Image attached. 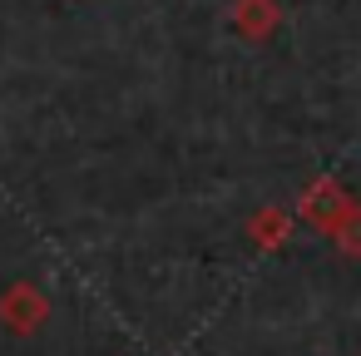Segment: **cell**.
<instances>
[{"mask_svg":"<svg viewBox=\"0 0 361 356\" xmlns=\"http://www.w3.org/2000/svg\"><path fill=\"white\" fill-rule=\"evenodd\" d=\"M50 317V297L35 287V282H11L6 292H0V326H11V331H35L40 321Z\"/></svg>","mask_w":361,"mask_h":356,"instance_id":"1","label":"cell"},{"mask_svg":"<svg viewBox=\"0 0 361 356\" xmlns=\"http://www.w3.org/2000/svg\"><path fill=\"white\" fill-rule=\"evenodd\" d=\"M238 30L247 35V40H262L272 25H277V6H272V0H238Z\"/></svg>","mask_w":361,"mask_h":356,"instance_id":"2","label":"cell"}]
</instances>
